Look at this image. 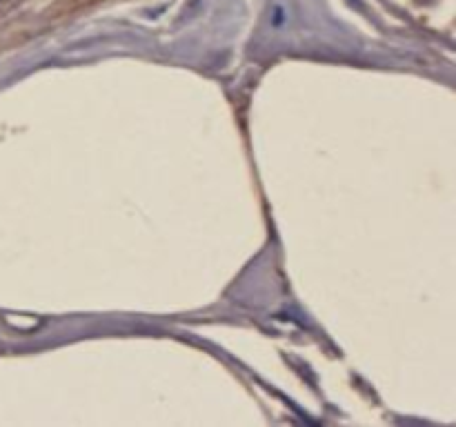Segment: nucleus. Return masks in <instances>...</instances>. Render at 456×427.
Segmentation results:
<instances>
[]
</instances>
